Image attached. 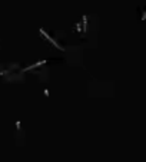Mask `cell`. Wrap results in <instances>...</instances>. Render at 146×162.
I'll return each mask as SVG.
<instances>
[]
</instances>
